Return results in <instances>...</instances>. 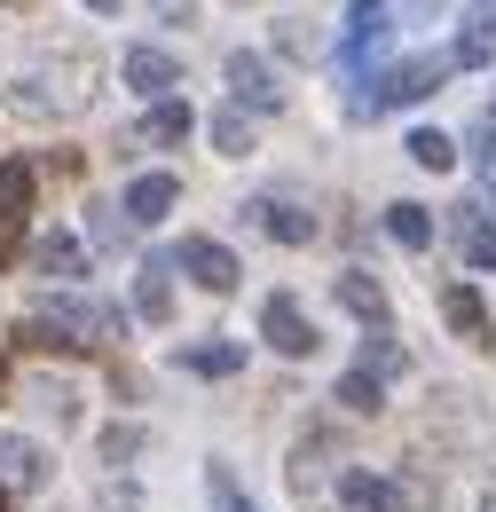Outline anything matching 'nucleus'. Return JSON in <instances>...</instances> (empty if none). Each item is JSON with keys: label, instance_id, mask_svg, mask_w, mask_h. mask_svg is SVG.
Listing matches in <instances>:
<instances>
[{"label": "nucleus", "instance_id": "nucleus-15", "mask_svg": "<svg viewBox=\"0 0 496 512\" xmlns=\"http://www.w3.org/2000/svg\"><path fill=\"white\" fill-rule=\"evenodd\" d=\"M182 371L229 379V371H245V347H237V339H197V347H182Z\"/></svg>", "mask_w": 496, "mask_h": 512}, {"label": "nucleus", "instance_id": "nucleus-12", "mask_svg": "<svg viewBox=\"0 0 496 512\" xmlns=\"http://www.w3.org/2000/svg\"><path fill=\"white\" fill-rule=\"evenodd\" d=\"M174 197H182L174 174H142V182L126 190V221H142V229H150V221H166V213H174Z\"/></svg>", "mask_w": 496, "mask_h": 512}, {"label": "nucleus", "instance_id": "nucleus-2", "mask_svg": "<svg viewBox=\"0 0 496 512\" xmlns=\"http://www.w3.org/2000/svg\"><path fill=\"white\" fill-rule=\"evenodd\" d=\"M441 79H449V56H410V64H394L386 79L363 87V111H402V103H426Z\"/></svg>", "mask_w": 496, "mask_h": 512}, {"label": "nucleus", "instance_id": "nucleus-26", "mask_svg": "<svg viewBox=\"0 0 496 512\" xmlns=\"http://www.w3.org/2000/svg\"><path fill=\"white\" fill-rule=\"evenodd\" d=\"M142 442H150L142 426H111V434H103V465H126V457H142Z\"/></svg>", "mask_w": 496, "mask_h": 512}, {"label": "nucleus", "instance_id": "nucleus-28", "mask_svg": "<svg viewBox=\"0 0 496 512\" xmlns=\"http://www.w3.org/2000/svg\"><path fill=\"white\" fill-rule=\"evenodd\" d=\"M16 253H24V221H16V213H0V268H8Z\"/></svg>", "mask_w": 496, "mask_h": 512}, {"label": "nucleus", "instance_id": "nucleus-20", "mask_svg": "<svg viewBox=\"0 0 496 512\" xmlns=\"http://www.w3.org/2000/svg\"><path fill=\"white\" fill-rule=\"evenodd\" d=\"M32 190H40V182H32V166H24V158H8V166H0V213H16V221H24V213H32Z\"/></svg>", "mask_w": 496, "mask_h": 512}, {"label": "nucleus", "instance_id": "nucleus-9", "mask_svg": "<svg viewBox=\"0 0 496 512\" xmlns=\"http://www.w3.org/2000/svg\"><path fill=\"white\" fill-rule=\"evenodd\" d=\"M229 87H237V103H252V111H276V103H284V87H276V71L260 64V56H245V48L229 56Z\"/></svg>", "mask_w": 496, "mask_h": 512}, {"label": "nucleus", "instance_id": "nucleus-32", "mask_svg": "<svg viewBox=\"0 0 496 512\" xmlns=\"http://www.w3.org/2000/svg\"><path fill=\"white\" fill-rule=\"evenodd\" d=\"M0 386H8V355H0Z\"/></svg>", "mask_w": 496, "mask_h": 512}, {"label": "nucleus", "instance_id": "nucleus-17", "mask_svg": "<svg viewBox=\"0 0 496 512\" xmlns=\"http://www.w3.org/2000/svg\"><path fill=\"white\" fill-rule=\"evenodd\" d=\"M496 56V0H473V16H465V40H457V64H489Z\"/></svg>", "mask_w": 496, "mask_h": 512}, {"label": "nucleus", "instance_id": "nucleus-31", "mask_svg": "<svg viewBox=\"0 0 496 512\" xmlns=\"http://www.w3.org/2000/svg\"><path fill=\"white\" fill-rule=\"evenodd\" d=\"M87 8H119V0H87Z\"/></svg>", "mask_w": 496, "mask_h": 512}, {"label": "nucleus", "instance_id": "nucleus-21", "mask_svg": "<svg viewBox=\"0 0 496 512\" xmlns=\"http://www.w3.org/2000/svg\"><path fill=\"white\" fill-rule=\"evenodd\" d=\"M457 237H465V260H473V268H496V229L473 221V205H457Z\"/></svg>", "mask_w": 496, "mask_h": 512}, {"label": "nucleus", "instance_id": "nucleus-4", "mask_svg": "<svg viewBox=\"0 0 496 512\" xmlns=\"http://www.w3.org/2000/svg\"><path fill=\"white\" fill-rule=\"evenodd\" d=\"M339 497H347L355 512H410L418 505V489H402V481H386V473H363V465L339 473Z\"/></svg>", "mask_w": 496, "mask_h": 512}, {"label": "nucleus", "instance_id": "nucleus-16", "mask_svg": "<svg viewBox=\"0 0 496 512\" xmlns=\"http://www.w3.org/2000/svg\"><path fill=\"white\" fill-rule=\"evenodd\" d=\"M189 127H197V119H189V103H174V95H166V103H158V111L134 127V142H150V150H174V142H189Z\"/></svg>", "mask_w": 496, "mask_h": 512}, {"label": "nucleus", "instance_id": "nucleus-3", "mask_svg": "<svg viewBox=\"0 0 496 512\" xmlns=\"http://www.w3.org/2000/svg\"><path fill=\"white\" fill-rule=\"evenodd\" d=\"M260 339H268L276 355H292V363L323 347V339H315V323H308V308H300L292 292H268V308H260Z\"/></svg>", "mask_w": 496, "mask_h": 512}, {"label": "nucleus", "instance_id": "nucleus-10", "mask_svg": "<svg viewBox=\"0 0 496 512\" xmlns=\"http://www.w3.org/2000/svg\"><path fill=\"white\" fill-rule=\"evenodd\" d=\"M134 308H142V323L174 316V260H142V276H134Z\"/></svg>", "mask_w": 496, "mask_h": 512}, {"label": "nucleus", "instance_id": "nucleus-30", "mask_svg": "<svg viewBox=\"0 0 496 512\" xmlns=\"http://www.w3.org/2000/svg\"><path fill=\"white\" fill-rule=\"evenodd\" d=\"M481 512H496V481H489V497H481Z\"/></svg>", "mask_w": 496, "mask_h": 512}, {"label": "nucleus", "instance_id": "nucleus-33", "mask_svg": "<svg viewBox=\"0 0 496 512\" xmlns=\"http://www.w3.org/2000/svg\"><path fill=\"white\" fill-rule=\"evenodd\" d=\"M0 512H16V505H8V489H0Z\"/></svg>", "mask_w": 496, "mask_h": 512}, {"label": "nucleus", "instance_id": "nucleus-13", "mask_svg": "<svg viewBox=\"0 0 496 512\" xmlns=\"http://www.w3.org/2000/svg\"><path fill=\"white\" fill-rule=\"evenodd\" d=\"M339 308H347V316H363L371 331H386V284L363 276V268H347V276H339Z\"/></svg>", "mask_w": 496, "mask_h": 512}, {"label": "nucleus", "instance_id": "nucleus-27", "mask_svg": "<svg viewBox=\"0 0 496 512\" xmlns=\"http://www.w3.org/2000/svg\"><path fill=\"white\" fill-rule=\"evenodd\" d=\"M213 142H221V150H252V134H245L237 111H221V119H213Z\"/></svg>", "mask_w": 496, "mask_h": 512}, {"label": "nucleus", "instance_id": "nucleus-25", "mask_svg": "<svg viewBox=\"0 0 496 512\" xmlns=\"http://www.w3.org/2000/svg\"><path fill=\"white\" fill-rule=\"evenodd\" d=\"M205 481H213V505H221V512H260V505L245 497V489H237V473H229V465H213Z\"/></svg>", "mask_w": 496, "mask_h": 512}, {"label": "nucleus", "instance_id": "nucleus-11", "mask_svg": "<svg viewBox=\"0 0 496 512\" xmlns=\"http://www.w3.org/2000/svg\"><path fill=\"white\" fill-rule=\"evenodd\" d=\"M0 481L8 489H40L48 481V449H32L24 434H0Z\"/></svg>", "mask_w": 496, "mask_h": 512}, {"label": "nucleus", "instance_id": "nucleus-29", "mask_svg": "<svg viewBox=\"0 0 496 512\" xmlns=\"http://www.w3.org/2000/svg\"><path fill=\"white\" fill-rule=\"evenodd\" d=\"M410 8H418V16H434V8H441V0H410Z\"/></svg>", "mask_w": 496, "mask_h": 512}, {"label": "nucleus", "instance_id": "nucleus-1", "mask_svg": "<svg viewBox=\"0 0 496 512\" xmlns=\"http://www.w3.org/2000/svg\"><path fill=\"white\" fill-rule=\"evenodd\" d=\"M111 339H126V316L103 308V300H79V292H63L40 316L16 323V347H40V355H95V347H111Z\"/></svg>", "mask_w": 496, "mask_h": 512}, {"label": "nucleus", "instance_id": "nucleus-24", "mask_svg": "<svg viewBox=\"0 0 496 512\" xmlns=\"http://www.w3.org/2000/svg\"><path fill=\"white\" fill-rule=\"evenodd\" d=\"M363 371H371V379H394V371H402V347H394V331H378L371 347H363Z\"/></svg>", "mask_w": 496, "mask_h": 512}, {"label": "nucleus", "instance_id": "nucleus-22", "mask_svg": "<svg viewBox=\"0 0 496 512\" xmlns=\"http://www.w3.org/2000/svg\"><path fill=\"white\" fill-rule=\"evenodd\" d=\"M410 158H418L426 174H441V166L457 158V142H449V134H441V127H418V134H410Z\"/></svg>", "mask_w": 496, "mask_h": 512}, {"label": "nucleus", "instance_id": "nucleus-23", "mask_svg": "<svg viewBox=\"0 0 496 512\" xmlns=\"http://www.w3.org/2000/svg\"><path fill=\"white\" fill-rule=\"evenodd\" d=\"M339 402H347V410H378V402H386V379H371V371L355 363V371L339 379Z\"/></svg>", "mask_w": 496, "mask_h": 512}, {"label": "nucleus", "instance_id": "nucleus-19", "mask_svg": "<svg viewBox=\"0 0 496 512\" xmlns=\"http://www.w3.org/2000/svg\"><path fill=\"white\" fill-rule=\"evenodd\" d=\"M386 229H394V245H410V253L434 245V213H426V205H386Z\"/></svg>", "mask_w": 496, "mask_h": 512}, {"label": "nucleus", "instance_id": "nucleus-7", "mask_svg": "<svg viewBox=\"0 0 496 512\" xmlns=\"http://www.w3.org/2000/svg\"><path fill=\"white\" fill-rule=\"evenodd\" d=\"M182 268L205 284V292H237V276H245L237 253H229V245H213V237H182Z\"/></svg>", "mask_w": 496, "mask_h": 512}, {"label": "nucleus", "instance_id": "nucleus-8", "mask_svg": "<svg viewBox=\"0 0 496 512\" xmlns=\"http://www.w3.org/2000/svg\"><path fill=\"white\" fill-rule=\"evenodd\" d=\"M386 32H394V16H386V0H355V16H347V71H363L386 48Z\"/></svg>", "mask_w": 496, "mask_h": 512}, {"label": "nucleus", "instance_id": "nucleus-14", "mask_svg": "<svg viewBox=\"0 0 496 512\" xmlns=\"http://www.w3.org/2000/svg\"><path fill=\"white\" fill-rule=\"evenodd\" d=\"M252 221H260L276 245H308V237H315V221L300 213V205H284V197H260V205H252Z\"/></svg>", "mask_w": 496, "mask_h": 512}, {"label": "nucleus", "instance_id": "nucleus-5", "mask_svg": "<svg viewBox=\"0 0 496 512\" xmlns=\"http://www.w3.org/2000/svg\"><path fill=\"white\" fill-rule=\"evenodd\" d=\"M441 316H449V331H457L465 347H496V323H489V308H481L473 284H441Z\"/></svg>", "mask_w": 496, "mask_h": 512}, {"label": "nucleus", "instance_id": "nucleus-6", "mask_svg": "<svg viewBox=\"0 0 496 512\" xmlns=\"http://www.w3.org/2000/svg\"><path fill=\"white\" fill-rule=\"evenodd\" d=\"M119 79H126V87H142V95H158V103H166V95L182 87V64H174L166 48H126V56H119Z\"/></svg>", "mask_w": 496, "mask_h": 512}, {"label": "nucleus", "instance_id": "nucleus-18", "mask_svg": "<svg viewBox=\"0 0 496 512\" xmlns=\"http://www.w3.org/2000/svg\"><path fill=\"white\" fill-rule=\"evenodd\" d=\"M32 268H40L48 284H71V276L87 268V253H79V237H40V245H32Z\"/></svg>", "mask_w": 496, "mask_h": 512}]
</instances>
